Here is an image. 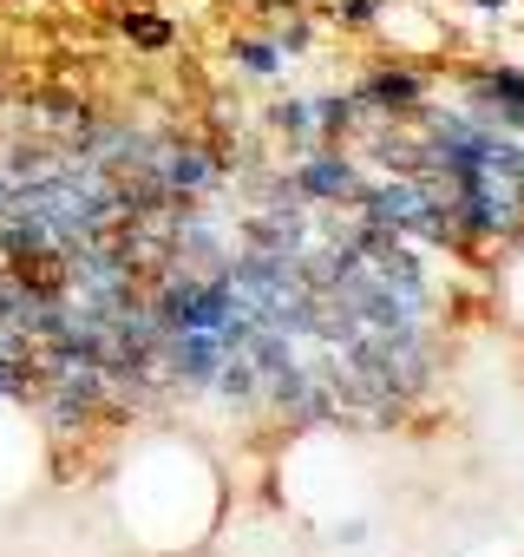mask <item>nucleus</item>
<instances>
[{"mask_svg": "<svg viewBox=\"0 0 524 557\" xmlns=\"http://www.w3.org/2000/svg\"><path fill=\"white\" fill-rule=\"evenodd\" d=\"M296 190H302L309 203H341V197L354 190V164H348V151H309V158L296 164Z\"/></svg>", "mask_w": 524, "mask_h": 557, "instance_id": "1", "label": "nucleus"}, {"mask_svg": "<svg viewBox=\"0 0 524 557\" xmlns=\"http://www.w3.org/2000/svg\"><path fill=\"white\" fill-rule=\"evenodd\" d=\"M504 309H511V315L524 322V249H517V256L504 262Z\"/></svg>", "mask_w": 524, "mask_h": 557, "instance_id": "4", "label": "nucleus"}, {"mask_svg": "<svg viewBox=\"0 0 524 557\" xmlns=\"http://www.w3.org/2000/svg\"><path fill=\"white\" fill-rule=\"evenodd\" d=\"M125 40L145 47V53H164V47L177 40V27H171L164 14H125Z\"/></svg>", "mask_w": 524, "mask_h": 557, "instance_id": "3", "label": "nucleus"}, {"mask_svg": "<svg viewBox=\"0 0 524 557\" xmlns=\"http://www.w3.org/2000/svg\"><path fill=\"white\" fill-rule=\"evenodd\" d=\"M283 66H289V47H283V40H270V34L236 40V73H249V79H276Z\"/></svg>", "mask_w": 524, "mask_h": 557, "instance_id": "2", "label": "nucleus"}]
</instances>
